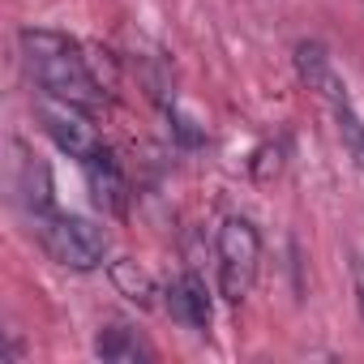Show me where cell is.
Instances as JSON below:
<instances>
[{"label":"cell","mask_w":364,"mask_h":364,"mask_svg":"<svg viewBox=\"0 0 364 364\" xmlns=\"http://www.w3.org/2000/svg\"><path fill=\"white\" fill-rule=\"evenodd\" d=\"M35 112H39V124H43V133L56 141V150H65L69 159H77V163H90L95 154H103V137H99V129L90 124V107H77V103H69V99H56V95H39V103H35Z\"/></svg>","instance_id":"4"},{"label":"cell","mask_w":364,"mask_h":364,"mask_svg":"<svg viewBox=\"0 0 364 364\" xmlns=\"http://www.w3.org/2000/svg\"><path fill=\"white\" fill-rule=\"evenodd\" d=\"M107 279H112V287L124 296V300H133L137 309H150L154 304V296H159V287H154V279L137 266V262H129V257H120V262H107Z\"/></svg>","instance_id":"8"},{"label":"cell","mask_w":364,"mask_h":364,"mask_svg":"<svg viewBox=\"0 0 364 364\" xmlns=\"http://www.w3.org/2000/svg\"><path fill=\"white\" fill-rule=\"evenodd\" d=\"M296 73H300V82L326 107H334L338 99H347V86H343V77H338V69H334V60H330V52L321 43H296Z\"/></svg>","instance_id":"6"},{"label":"cell","mask_w":364,"mask_h":364,"mask_svg":"<svg viewBox=\"0 0 364 364\" xmlns=\"http://www.w3.org/2000/svg\"><path fill=\"white\" fill-rule=\"evenodd\" d=\"M95 355H99V360H112V364H146V360H154V347H150L133 326L112 321V326L99 330Z\"/></svg>","instance_id":"7"},{"label":"cell","mask_w":364,"mask_h":364,"mask_svg":"<svg viewBox=\"0 0 364 364\" xmlns=\"http://www.w3.org/2000/svg\"><path fill=\"white\" fill-rule=\"evenodd\" d=\"M18 43H22L26 69H31V77H35V86H39L43 95L69 99V103H77V107H99V103H103V90H99L95 73H90L82 48H77L69 35L26 26V31L18 35Z\"/></svg>","instance_id":"1"},{"label":"cell","mask_w":364,"mask_h":364,"mask_svg":"<svg viewBox=\"0 0 364 364\" xmlns=\"http://www.w3.org/2000/svg\"><path fill=\"white\" fill-rule=\"evenodd\" d=\"M351 291H355V309H360V317H364V257L351 262Z\"/></svg>","instance_id":"11"},{"label":"cell","mask_w":364,"mask_h":364,"mask_svg":"<svg viewBox=\"0 0 364 364\" xmlns=\"http://www.w3.org/2000/svg\"><path fill=\"white\" fill-rule=\"evenodd\" d=\"M219 296L228 304H240L253 283H257V262H262V236L249 219H228L219 228Z\"/></svg>","instance_id":"3"},{"label":"cell","mask_w":364,"mask_h":364,"mask_svg":"<svg viewBox=\"0 0 364 364\" xmlns=\"http://www.w3.org/2000/svg\"><path fill=\"white\" fill-rule=\"evenodd\" d=\"M330 116H334V124H338V137H343V146H347L351 163H355V167H360V176H364V116L355 112L351 95H347V99H338V103L330 107Z\"/></svg>","instance_id":"10"},{"label":"cell","mask_w":364,"mask_h":364,"mask_svg":"<svg viewBox=\"0 0 364 364\" xmlns=\"http://www.w3.org/2000/svg\"><path fill=\"white\" fill-rule=\"evenodd\" d=\"M167 313H171V321H180L185 330H198V334L210 330L215 304H210V287H206V279L198 270H185L167 287Z\"/></svg>","instance_id":"5"},{"label":"cell","mask_w":364,"mask_h":364,"mask_svg":"<svg viewBox=\"0 0 364 364\" xmlns=\"http://www.w3.org/2000/svg\"><path fill=\"white\" fill-rule=\"evenodd\" d=\"M86 171H90L95 202H99V206H107V210H124V180H120L116 159L103 150V154H95V159L86 163Z\"/></svg>","instance_id":"9"},{"label":"cell","mask_w":364,"mask_h":364,"mask_svg":"<svg viewBox=\"0 0 364 364\" xmlns=\"http://www.w3.org/2000/svg\"><path fill=\"white\" fill-rule=\"evenodd\" d=\"M39 245H43V253H48L56 266L77 270V274L99 270L103 257H107V232H103L99 223L82 219V215H43V223H39Z\"/></svg>","instance_id":"2"}]
</instances>
